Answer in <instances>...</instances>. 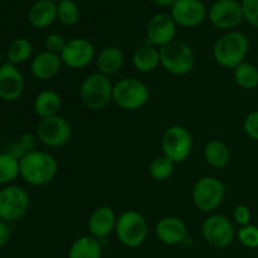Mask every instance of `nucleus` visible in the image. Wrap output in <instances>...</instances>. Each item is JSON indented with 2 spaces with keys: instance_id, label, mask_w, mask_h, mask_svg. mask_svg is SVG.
I'll return each instance as SVG.
<instances>
[{
  "instance_id": "obj_38",
  "label": "nucleus",
  "mask_w": 258,
  "mask_h": 258,
  "mask_svg": "<svg viewBox=\"0 0 258 258\" xmlns=\"http://www.w3.org/2000/svg\"><path fill=\"white\" fill-rule=\"evenodd\" d=\"M154 4L161 8H171V5L175 3V0H150Z\"/></svg>"
},
{
  "instance_id": "obj_29",
  "label": "nucleus",
  "mask_w": 258,
  "mask_h": 258,
  "mask_svg": "<svg viewBox=\"0 0 258 258\" xmlns=\"http://www.w3.org/2000/svg\"><path fill=\"white\" fill-rule=\"evenodd\" d=\"M174 169H175V164L165 155H160L151 160L149 165V174L154 180L164 181L168 180L173 175Z\"/></svg>"
},
{
  "instance_id": "obj_11",
  "label": "nucleus",
  "mask_w": 258,
  "mask_h": 258,
  "mask_svg": "<svg viewBox=\"0 0 258 258\" xmlns=\"http://www.w3.org/2000/svg\"><path fill=\"white\" fill-rule=\"evenodd\" d=\"M217 29L231 32L244 20L243 9L238 0H216L208 9L207 17Z\"/></svg>"
},
{
  "instance_id": "obj_2",
  "label": "nucleus",
  "mask_w": 258,
  "mask_h": 258,
  "mask_svg": "<svg viewBox=\"0 0 258 258\" xmlns=\"http://www.w3.org/2000/svg\"><path fill=\"white\" fill-rule=\"evenodd\" d=\"M249 50V40L238 30L226 32L217 39L213 47L214 60L221 67L234 70L244 62Z\"/></svg>"
},
{
  "instance_id": "obj_6",
  "label": "nucleus",
  "mask_w": 258,
  "mask_h": 258,
  "mask_svg": "<svg viewBox=\"0 0 258 258\" xmlns=\"http://www.w3.org/2000/svg\"><path fill=\"white\" fill-rule=\"evenodd\" d=\"M148 222L136 211H125L117 217L115 233L118 241L128 248L140 247L148 237Z\"/></svg>"
},
{
  "instance_id": "obj_7",
  "label": "nucleus",
  "mask_w": 258,
  "mask_h": 258,
  "mask_svg": "<svg viewBox=\"0 0 258 258\" xmlns=\"http://www.w3.org/2000/svg\"><path fill=\"white\" fill-rule=\"evenodd\" d=\"M226 185L216 176H203L194 183L191 199L199 211L209 213L218 208L226 196Z\"/></svg>"
},
{
  "instance_id": "obj_39",
  "label": "nucleus",
  "mask_w": 258,
  "mask_h": 258,
  "mask_svg": "<svg viewBox=\"0 0 258 258\" xmlns=\"http://www.w3.org/2000/svg\"><path fill=\"white\" fill-rule=\"evenodd\" d=\"M53 2H54V3H59V2H62V0H53Z\"/></svg>"
},
{
  "instance_id": "obj_9",
  "label": "nucleus",
  "mask_w": 258,
  "mask_h": 258,
  "mask_svg": "<svg viewBox=\"0 0 258 258\" xmlns=\"http://www.w3.org/2000/svg\"><path fill=\"white\" fill-rule=\"evenodd\" d=\"M193 149V138L190 131L180 125L166 128L161 138L163 155L170 159L174 164L183 163L189 158Z\"/></svg>"
},
{
  "instance_id": "obj_40",
  "label": "nucleus",
  "mask_w": 258,
  "mask_h": 258,
  "mask_svg": "<svg viewBox=\"0 0 258 258\" xmlns=\"http://www.w3.org/2000/svg\"><path fill=\"white\" fill-rule=\"evenodd\" d=\"M0 66H2V64H0Z\"/></svg>"
},
{
  "instance_id": "obj_12",
  "label": "nucleus",
  "mask_w": 258,
  "mask_h": 258,
  "mask_svg": "<svg viewBox=\"0 0 258 258\" xmlns=\"http://www.w3.org/2000/svg\"><path fill=\"white\" fill-rule=\"evenodd\" d=\"M203 237L209 246L214 248H227L236 237L233 223L223 214H212L202 227Z\"/></svg>"
},
{
  "instance_id": "obj_37",
  "label": "nucleus",
  "mask_w": 258,
  "mask_h": 258,
  "mask_svg": "<svg viewBox=\"0 0 258 258\" xmlns=\"http://www.w3.org/2000/svg\"><path fill=\"white\" fill-rule=\"evenodd\" d=\"M10 236H12V231H10L9 223L0 221V248L9 243Z\"/></svg>"
},
{
  "instance_id": "obj_20",
  "label": "nucleus",
  "mask_w": 258,
  "mask_h": 258,
  "mask_svg": "<svg viewBox=\"0 0 258 258\" xmlns=\"http://www.w3.org/2000/svg\"><path fill=\"white\" fill-rule=\"evenodd\" d=\"M57 20V3L53 0H37L28 12V22L35 29L49 28Z\"/></svg>"
},
{
  "instance_id": "obj_27",
  "label": "nucleus",
  "mask_w": 258,
  "mask_h": 258,
  "mask_svg": "<svg viewBox=\"0 0 258 258\" xmlns=\"http://www.w3.org/2000/svg\"><path fill=\"white\" fill-rule=\"evenodd\" d=\"M20 176L19 159L9 151L0 153V185H10Z\"/></svg>"
},
{
  "instance_id": "obj_30",
  "label": "nucleus",
  "mask_w": 258,
  "mask_h": 258,
  "mask_svg": "<svg viewBox=\"0 0 258 258\" xmlns=\"http://www.w3.org/2000/svg\"><path fill=\"white\" fill-rule=\"evenodd\" d=\"M81 17V10L75 0H62L57 3V20L66 27L77 24Z\"/></svg>"
},
{
  "instance_id": "obj_23",
  "label": "nucleus",
  "mask_w": 258,
  "mask_h": 258,
  "mask_svg": "<svg viewBox=\"0 0 258 258\" xmlns=\"http://www.w3.org/2000/svg\"><path fill=\"white\" fill-rule=\"evenodd\" d=\"M62 107V98L59 93L53 90H44L37 95L33 102V108L40 118L59 115Z\"/></svg>"
},
{
  "instance_id": "obj_31",
  "label": "nucleus",
  "mask_w": 258,
  "mask_h": 258,
  "mask_svg": "<svg viewBox=\"0 0 258 258\" xmlns=\"http://www.w3.org/2000/svg\"><path fill=\"white\" fill-rule=\"evenodd\" d=\"M37 140L38 138L35 135L30 133H25L23 135L19 136L17 141L13 144V146L10 148V150H8L9 153H12L13 155L17 156L18 159L23 158L24 155H27L30 151L35 150V146H37Z\"/></svg>"
},
{
  "instance_id": "obj_22",
  "label": "nucleus",
  "mask_w": 258,
  "mask_h": 258,
  "mask_svg": "<svg viewBox=\"0 0 258 258\" xmlns=\"http://www.w3.org/2000/svg\"><path fill=\"white\" fill-rule=\"evenodd\" d=\"M133 64L141 73L153 72L159 66H161L160 49L145 43L144 45L134 50Z\"/></svg>"
},
{
  "instance_id": "obj_4",
  "label": "nucleus",
  "mask_w": 258,
  "mask_h": 258,
  "mask_svg": "<svg viewBox=\"0 0 258 258\" xmlns=\"http://www.w3.org/2000/svg\"><path fill=\"white\" fill-rule=\"evenodd\" d=\"M160 64L170 75L185 76L193 71L196 54L188 43L175 39L160 48Z\"/></svg>"
},
{
  "instance_id": "obj_5",
  "label": "nucleus",
  "mask_w": 258,
  "mask_h": 258,
  "mask_svg": "<svg viewBox=\"0 0 258 258\" xmlns=\"http://www.w3.org/2000/svg\"><path fill=\"white\" fill-rule=\"evenodd\" d=\"M150 100V90L143 81L134 77H126L113 85L112 101L120 108L136 111Z\"/></svg>"
},
{
  "instance_id": "obj_36",
  "label": "nucleus",
  "mask_w": 258,
  "mask_h": 258,
  "mask_svg": "<svg viewBox=\"0 0 258 258\" xmlns=\"http://www.w3.org/2000/svg\"><path fill=\"white\" fill-rule=\"evenodd\" d=\"M233 218L241 227L251 224V211H249V208L247 206L236 207V209H234L233 212Z\"/></svg>"
},
{
  "instance_id": "obj_17",
  "label": "nucleus",
  "mask_w": 258,
  "mask_h": 258,
  "mask_svg": "<svg viewBox=\"0 0 258 258\" xmlns=\"http://www.w3.org/2000/svg\"><path fill=\"white\" fill-rule=\"evenodd\" d=\"M155 234L161 243L166 246H176L184 243L188 238V229L180 218L168 216L156 223Z\"/></svg>"
},
{
  "instance_id": "obj_21",
  "label": "nucleus",
  "mask_w": 258,
  "mask_h": 258,
  "mask_svg": "<svg viewBox=\"0 0 258 258\" xmlns=\"http://www.w3.org/2000/svg\"><path fill=\"white\" fill-rule=\"evenodd\" d=\"M125 62V55L122 50L115 45H108L101 49L96 57V66L98 72L105 76H111L117 73Z\"/></svg>"
},
{
  "instance_id": "obj_14",
  "label": "nucleus",
  "mask_w": 258,
  "mask_h": 258,
  "mask_svg": "<svg viewBox=\"0 0 258 258\" xmlns=\"http://www.w3.org/2000/svg\"><path fill=\"white\" fill-rule=\"evenodd\" d=\"M170 15L178 27L196 28L208 17V10L202 0H175Z\"/></svg>"
},
{
  "instance_id": "obj_16",
  "label": "nucleus",
  "mask_w": 258,
  "mask_h": 258,
  "mask_svg": "<svg viewBox=\"0 0 258 258\" xmlns=\"http://www.w3.org/2000/svg\"><path fill=\"white\" fill-rule=\"evenodd\" d=\"M25 82L17 66L4 63L0 66V100L5 102L17 101L24 92Z\"/></svg>"
},
{
  "instance_id": "obj_13",
  "label": "nucleus",
  "mask_w": 258,
  "mask_h": 258,
  "mask_svg": "<svg viewBox=\"0 0 258 258\" xmlns=\"http://www.w3.org/2000/svg\"><path fill=\"white\" fill-rule=\"evenodd\" d=\"M176 23L170 13H156L149 19L146 25V44L156 48H163L175 40Z\"/></svg>"
},
{
  "instance_id": "obj_8",
  "label": "nucleus",
  "mask_w": 258,
  "mask_h": 258,
  "mask_svg": "<svg viewBox=\"0 0 258 258\" xmlns=\"http://www.w3.org/2000/svg\"><path fill=\"white\" fill-rule=\"evenodd\" d=\"M29 194L22 186L5 185L0 189V221L13 223L27 214L29 211Z\"/></svg>"
},
{
  "instance_id": "obj_1",
  "label": "nucleus",
  "mask_w": 258,
  "mask_h": 258,
  "mask_svg": "<svg viewBox=\"0 0 258 258\" xmlns=\"http://www.w3.org/2000/svg\"><path fill=\"white\" fill-rule=\"evenodd\" d=\"M20 176L27 184L42 186L57 176L58 163L52 154L34 150L19 159Z\"/></svg>"
},
{
  "instance_id": "obj_33",
  "label": "nucleus",
  "mask_w": 258,
  "mask_h": 258,
  "mask_svg": "<svg viewBox=\"0 0 258 258\" xmlns=\"http://www.w3.org/2000/svg\"><path fill=\"white\" fill-rule=\"evenodd\" d=\"M68 40H66V38L62 34H58V33H50L45 37L44 39V47L45 50L50 53H54V54L60 55V53L63 52L64 47L67 45Z\"/></svg>"
},
{
  "instance_id": "obj_28",
  "label": "nucleus",
  "mask_w": 258,
  "mask_h": 258,
  "mask_svg": "<svg viewBox=\"0 0 258 258\" xmlns=\"http://www.w3.org/2000/svg\"><path fill=\"white\" fill-rule=\"evenodd\" d=\"M233 77L237 85L243 90H254L258 87V68L253 63L244 60L233 70Z\"/></svg>"
},
{
  "instance_id": "obj_34",
  "label": "nucleus",
  "mask_w": 258,
  "mask_h": 258,
  "mask_svg": "<svg viewBox=\"0 0 258 258\" xmlns=\"http://www.w3.org/2000/svg\"><path fill=\"white\" fill-rule=\"evenodd\" d=\"M244 20L258 29V0H242Z\"/></svg>"
},
{
  "instance_id": "obj_18",
  "label": "nucleus",
  "mask_w": 258,
  "mask_h": 258,
  "mask_svg": "<svg viewBox=\"0 0 258 258\" xmlns=\"http://www.w3.org/2000/svg\"><path fill=\"white\" fill-rule=\"evenodd\" d=\"M116 222L117 217L112 208L107 206L97 207L88 218V231L91 236L101 241L115 232Z\"/></svg>"
},
{
  "instance_id": "obj_25",
  "label": "nucleus",
  "mask_w": 258,
  "mask_h": 258,
  "mask_svg": "<svg viewBox=\"0 0 258 258\" xmlns=\"http://www.w3.org/2000/svg\"><path fill=\"white\" fill-rule=\"evenodd\" d=\"M231 154L226 143L218 139L209 140L204 146V159L214 169H223L228 164Z\"/></svg>"
},
{
  "instance_id": "obj_32",
  "label": "nucleus",
  "mask_w": 258,
  "mask_h": 258,
  "mask_svg": "<svg viewBox=\"0 0 258 258\" xmlns=\"http://www.w3.org/2000/svg\"><path fill=\"white\" fill-rule=\"evenodd\" d=\"M238 241L247 248H258V227L254 224H247L237 232Z\"/></svg>"
},
{
  "instance_id": "obj_10",
  "label": "nucleus",
  "mask_w": 258,
  "mask_h": 258,
  "mask_svg": "<svg viewBox=\"0 0 258 258\" xmlns=\"http://www.w3.org/2000/svg\"><path fill=\"white\" fill-rule=\"evenodd\" d=\"M72 136V127L63 116L40 118L37 125V138L47 148H62Z\"/></svg>"
},
{
  "instance_id": "obj_35",
  "label": "nucleus",
  "mask_w": 258,
  "mask_h": 258,
  "mask_svg": "<svg viewBox=\"0 0 258 258\" xmlns=\"http://www.w3.org/2000/svg\"><path fill=\"white\" fill-rule=\"evenodd\" d=\"M244 133L252 140L258 141V110L252 111L246 116L243 122Z\"/></svg>"
},
{
  "instance_id": "obj_19",
  "label": "nucleus",
  "mask_w": 258,
  "mask_h": 258,
  "mask_svg": "<svg viewBox=\"0 0 258 258\" xmlns=\"http://www.w3.org/2000/svg\"><path fill=\"white\" fill-rule=\"evenodd\" d=\"M62 64L59 55L48 50H43L30 62V72L37 80L48 81L54 78L59 73Z\"/></svg>"
},
{
  "instance_id": "obj_24",
  "label": "nucleus",
  "mask_w": 258,
  "mask_h": 258,
  "mask_svg": "<svg viewBox=\"0 0 258 258\" xmlns=\"http://www.w3.org/2000/svg\"><path fill=\"white\" fill-rule=\"evenodd\" d=\"M68 258H102L101 241L92 236L80 237L71 244Z\"/></svg>"
},
{
  "instance_id": "obj_3",
  "label": "nucleus",
  "mask_w": 258,
  "mask_h": 258,
  "mask_svg": "<svg viewBox=\"0 0 258 258\" xmlns=\"http://www.w3.org/2000/svg\"><path fill=\"white\" fill-rule=\"evenodd\" d=\"M113 96V85L108 76L100 72L87 76L81 83L80 97L83 105L92 111L105 110Z\"/></svg>"
},
{
  "instance_id": "obj_26",
  "label": "nucleus",
  "mask_w": 258,
  "mask_h": 258,
  "mask_svg": "<svg viewBox=\"0 0 258 258\" xmlns=\"http://www.w3.org/2000/svg\"><path fill=\"white\" fill-rule=\"evenodd\" d=\"M33 54V45L25 38H15L9 43L7 49L8 63L18 66L30 59Z\"/></svg>"
},
{
  "instance_id": "obj_15",
  "label": "nucleus",
  "mask_w": 258,
  "mask_h": 258,
  "mask_svg": "<svg viewBox=\"0 0 258 258\" xmlns=\"http://www.w3.org/2000/svg\"><path fill=\"white\" fill-rule=\"evenodd\" d=\"M59 57L67 67L81 70L92 63L96 58V50L92 43L86 38H73L68 40Z\"/></svg>"
}]
</instances>
